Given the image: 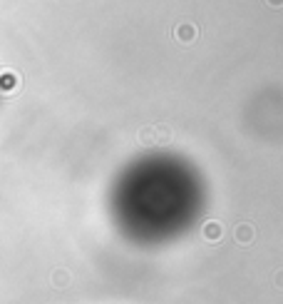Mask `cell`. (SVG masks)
Returning <instances> with one entry per match:
<instances>
[{
    "label": "cell",
    "instance_id": "6da1fadb",
    "mask_svg": "<svg viewBox=\"0 0 283 304\" xmlns=\"http://www.w3.org/2000/svg\"><path fill=\"white\" fill-rule=\"evenodd\" d=\"M177 37L181 43H191L194 37H196V28L191 25V23H181L179 28H177Z\"/></svg>",
    "mask_w": 283,
    "mask_h": 304
},
{
    "label": "cell",
    "instance_id": "7a4b0ae2",
    "mask_svg": "<svg viewBox=\"0 0 283 304\" xmlns=\"http://www.w3.org/2000/svg\"><path fill=\"white\" fill-rule=\"evenodd\" d=\"M204 237H206L209 242H216V240L221 237V224H219V222H206V224H204Z\"/></svg>",
    "mask_w": 283,
    "mask_h": 304
},
{
    "label": "cell",
    "instance_id": "3957f363",
    "mask_svg": "<svg viewBox=\"0 0 283 304\" xmlns=\"http://www.w3.org/2000/svg\"><path fill=\"white\" fill-rule=\"evenodd\" d=\"M236 240H238L241 244L251 242V240H254V227H249V224H241L238 230H236Z\"/></svg>",
    "mask_w": 283,
    "mask_h": 304
},
{
    "label": "cell",
    "instance_id": "277c9868",
    "mask_svg": "<svg viewBox=\"0 0 283 304\" xmlns=\"http://www.w3.org/2000/svg\"><path fill=\"white\" fill-rule=\"evenodd\" d=\"M266 3L273 5V8H281V5H283V0H266Z\"/></svg>",
    "mask_w": 283,
    "mask_h": 304
}]
</instances>
